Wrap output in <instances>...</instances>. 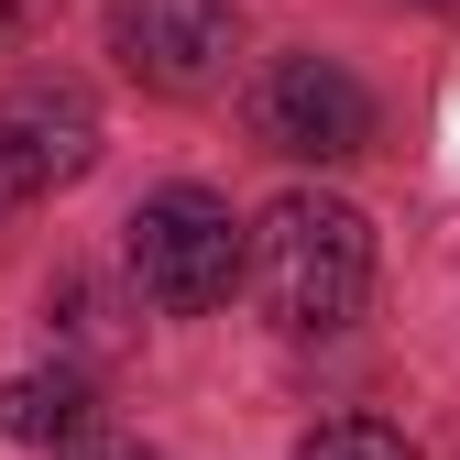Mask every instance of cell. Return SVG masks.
I'll list each match as a JSON object with an SVG mask.
<instances>
[{
  "instance_id": "obj_1",
  "label": "cell",
  "mask_w": 460,
  "mask_h": 460,
  "mask_svg": "<svg viewBox=\"0 0 460 460\" xmlns=\"http://www.w3.org/2000/svg\"><path fill=\"white\" fill-rule=\"evenodd\" d=\"M252 296L274 307V329H351L373 296V230L351 198H274L252 219Z\"/></svg>"
},
{
  "instance_id": "obj_2",
  "label": "cell",
  "mask_w": 460,
  "mask_h": 460,
  "mask_svg": "<svg viewBox=\"0 0 460 460\" xmlns=\"http://www.w3.org/2000/svg\"><path fill=\"white\" fill-rule=\"evenodd\" d=\"M132 274H143L154 307L198 318V307H219L230 285L252 274V230L230 219V198H208V187H154L132 208Z\"/></svg>"
},
{
  "instance_id": "obj_3",
  "label": "cell",
  "mask_w": 460,
  "mask_h": 460,
  "mask_svg": "<svg viewBox=\"0 0 460 460\" xmlns=\"http://www.w3.org/2000/svg\"><path fill=\"white\" fill-rule=\"evenodd\" d=\"M252 143L285 154V164H351L373 143V99L329 55H274L263 88H252Z\"/></svg>"
},
{
  "instance_id": "obj_4",
  "label": "cell",
  "mask_w": 460,
  "mask_h": 460,
  "mask_svg": "<svg viewBox=\"0 0 460 460\" xmlns=\"http://www.w3.org/2000/svg\"><path fill=\"white\" fill-rule=\"evenodd\" d=\"M230 44H242V12H230V0H121V12H110V55H121L154 99H208L230 77Z\"/></svg>"
},
{
  "instance_id": "obj_5",
  "label": "cell",
  "mask_w": 460,
  "mask_h": 460,
  "mask_svg": "<svg viewBox=\"0 0 460 460\" xmlns=\"http://www.w3.org/2000/svg\"><path fill=\"white\" fill-rule=\"evenodd\" d=\"M0 164L22 176V198L77 187L88 164H99V99H88L77 77H22V88H0Z\"/></svg>"
},
{
  "instance_id": "obj_6",
  "label": "cell",
  "mask_w": 460,
  "mask_h": 460,
  "mask_svg": "<svg viewBox=\"0 0 460 460\" xmlns=\"http://www.w3.org/2000/svg\"><path fill=\"white\" fill-rule=\"evenodd\" d=\"M88 428V373H12L0 384V438H22V449H66Z\"/></svg>"
},
{
  "instance_id": "obj_7",
  "label": "cell",
  "mask_w": 460,
  "mask_h": 460,
  "mask_svg": "<svg viewBox=\"0 0 460 460\" xmlns=\"http://www.w3.org/2000/svg\"><path fill=\"white\" fill-rule=\"evenodd\" d=\"M296 460H417V449H406V428H384V417H329V428H307Z\"/></svg>"
},
{
  "instance_id": "obj_8",
  "label": "cell",
  "mask_w": 460,
  "mask_h": 460,
  "mask_svg": "<svg viewBox=\"0 0 460 460\" xmlns=\"http://www.w3.org/2000/svg\"><path fill=\"white\" fill-rule=\"evenodd\" d=\"M55 460H143V449H132V438H88V428H77L66 449H55Z\"/></svg>"
},
{
  "instance_id": "obj_9",
  "label": "cell",
  "mask_w": 460,
  "mask_h": 460,
  "mask_svg": "<svg viewBox=\"0 0 460 460\" xmlns=\"http://www.w3.org/2000/svg\"><path fill=\"white\" fill-rule=\"evenodd\" d=\"M44 12H55V0H0V44H12V33H33Z\"/></svg>"
},
{
  "instance_id": "obj_10",
  "label": "cell",
  "mask_w": 460,
  "mask_h": 460,
  "mask_svg": "<svg viewBox=\"0 0 460 460\" xmlns=\"http://www.w3.org/2000/svg\"><path fill=\"white\" fill-rule=\"evenodd\" d=\"M0 208H22V176H12V164H0Z\"/></svg>"
}]
</instances>
